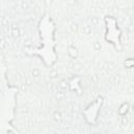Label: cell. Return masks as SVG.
<instances>
[{
  "label": "cell",
  "mask_w": 134,
  "mask_h": 134,
  "mask_svg": "<svg viewBox=\"0 0 134 134\" xmlns=\"http://www.w3.org/2000/svg\"><path fill=\"white\" fill-rule=\"evenodd\" d=\"M105 22L107 24L106 40L109 43L114 44L115 47H117V44L120 43V30L117 26L116 20L111 16H107L105 18Z\"/></svg>",
  "instance_id": "obj_1"
}]
</instances>
